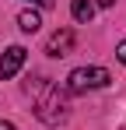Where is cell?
<instances>
[{
	"mask_svg": "<svg viewBox=\"0 0 126 130\" xmlns=\"http://www.w3.org/2000/svg\"><path fill=\"white\" fill-rule=\"evenodd\" d=\"M0 130H18V127H14L11 120H4V123H0Z\"/></svg>",
	"mask_w": 126,
	"mask_h": 130,
	"instance_id": "8",
	"label": "cell"
},
{
	"mask_svg": "<svg viewBox=\"0 0 126 130\" xmlns=\"http://www.w3.org/2000/svg\"><path fill=\"white\" fill-rule=\"evenodd\" d=\"M25 56H28V53H25V46H11V49L4 53V60H0V77H4V81H7V77H14L21 67H25Z\"/></svg>",
	"mask_w": 126,
	"mask_h": 130,
	"instance_id": "3",
	"label": "cell"
},
{
	"mask_svg": "<svg viewBox=\"0 0 126 130\" xmlns=\"http://www.w3.org/2000/svg\"><path fill=\"white\" fill-rule=\"evenodd\" d=\"M70 11H74V18H77L81 25H88L91 18H95V4H91V0H74Z\"/></svg>",
	"mask_w": 126,
	"mask_h": 130,
	"instance_id": "5",
	"label": "cell"
},
{
	"mask_svg": "<svg viewBox=\"0 0 126 130\" xmlns=\"http://www.w3.org/2000/svg\"><path fill=\"white\" fill-rule=\"evenodd\" d=\"M112 4H116V0H98V7H112Z\"/></svg>",
	"mask_w": 126,
	"mask_h": 130,
	"instance_id": "9",
	"label": "cell"
},
{
	"mask_svg": "<svg viewBox=\"0 0 126 130\" xmlns=\"http://www.w3.org/2000/svg\"><path fill=\"white\" fill-rule=\"evenodd\" d=\"M35 116L46 127H60L67 120V95L53 81H35Z\"/></svg>",
	"mask_w": 126,
	"mask_h": 130,
	"instance_id": "1",
	"label": "cell"
},
{
	"mask_svg": "<svg viewBox=\"0 0 126 130\" xmlns=\"http://www.w3.org/2000/svg\"><path fill=\"white\" fill-rule=\"evenodd\" d=\"M116 56H119V63H126V42H119V46H116Z\"/></svg>",
	"mask_w": 126,
	"mask_h": 130,
	"instance_id": "7",
	"label": "cell"
},
{
	"mask_svg": "<svg viewBox=\"0 0 126 130\" xmlns=\"http://www.w3.org/2000/svg\"><path fill=\"white\" fill-rule=\"evenodd\" d=\"M109 81H112V74H109L105 67H77V70H70V77H67V88H70L74 95H81V91L105 88Z\"/></svg>",
	"mask_w": 126,
	"mask_h": 130,
	"instance_id": "2",
	"label": "cell"
},
{
	"mask_svg": "<svg viewBox=\"0 0 126 130\" xmlns=\"http://www.w3.org/2000/svg\"><path fill=\"white\" fill-rule=\"evenodd\" d=\"M70 49H74V32H70V28L53 32V35H49V42H46V53H49V56H67Z\"/></svg>",
	"mask_w": 126,
	"mask_h": 130,
	"instance_id": "4",
	"label": "cell"
},
{
	"mask_svg": "<svg viewBox=\"0 0 126 130\" xmlns=\"http://www.w3.org/2000/svg\"><path fill=\"white\" fill-rule=\"evenodd\" d=\"M18 25H21V32H39V28H42V14H39V11H21Z\"/></svg>",
	"mask_w": 126,
	"mask_h": 130,
	"instance_id": "6",
	"label": "cell"
}]
</instances>
